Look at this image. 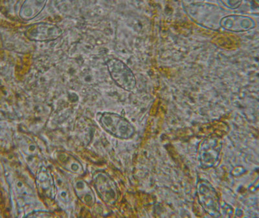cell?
<instances>
[{"label": "cell", "mask_w": 259, "mask_h": 218, "mask_svg": "<svg viewBox=\"0 0 259 218\" xmlns=\"http://www.w3.org/2000/svg\"><path fill=\"white\" fill-rule=\"evenodd\" d=\"M46 1H25L20 11L22 19L29 21L34 19L45 8Z\"/></svg>", "instance_id": "cell-12"}, {"label": "cell", "mask_w": 259, "mask_h": 218, "mask_svg": "<svg viewBox=\"0 0 259 218\" xmlns=\"http://www.w3.org/2000/svg\"><path fill=\"white\" fill-rule=\"evenodd\" d=\"M15 191L17 195V198L20 199V202L23 204L29 203V201L33 200V197H32V193L29 189L28 187H26L25 185L22 182H17L15 184Z\"/></svg>", "instance_id": "cell-13"}, {"label": "cell", "mask_w": 259, "mask_h": 218, "mask_svg": "<svg viewBox=\"0 0 259 218\" xmlns=\"http://www.w3.org/2000/svg\"><path fill=\"white\" fill-rule=\"evenodd\" d=\"M99 122L106 132L118 139H129L135 134L136 129L133 125L125 118L116 113H103Z\"/></svg>", "instance_id": "cell-1"}, {"label": "cell", "mask_w": 259, "mask_h": 218, "mask_svg": "<svg viewBox=\"0 0 259 218\" xmlns=\"http://www.w3.org/2000/svg\"><path fill=\"white\" fill-rule=\"evenodd\" d=\"M74 192L81 202L92 207L96 203V196L93 190L85 181L78 179L73 184Z\"/></svg>", "instance_id": "cell-9"}, {"label": "cell", "mask_w": 259, "mask_h": 218, "mask_svg": "<svg viewBox=\"0 0 259 218\" xmlns=\"http://www.w3.org/2000/svg\"><path fill=\"white\" fill-rule=\"evenodd\" d=\"M93 183L99 196L105 203L113 205L119 198V190L116 183L105 172H98L94 176Z\"/></svg>", "instance_id": "cell-4"}, {"label": "cell", "mask_w": 259, "mask_h": 218, "mask_svg": "<svg viewBox=\"0 0 259 218\" xmlns=\"http://www.w3.org/2000/svg\"><path fill=\"white\" fill-rule=\"evenodd\" d=\"M223 142L219 138H211L205 139L199 148V161L203 168L214 166L218 161L221 154Z\"/></svg>", "instance_id": "cell-6"}, {"label": "cell", "mask_w": 259, "mask_h": 218, "mask_svg": "<svg viewBox=\"0 0 259 218\" xmlns=\"http://www.w3.org/2000/svg\"><path fill=\"white\" fill-rule=\"evenodd\" d=\"M19 147L25 156L27 157V161L30 164V167L36 168L38 165V160L41 158L40 150L35 143L31 139L24 138L20 141Z\"/></svg>", "instance_id": "cell-11"}, {"label": "cell", "mask_w": 259, "mask_h": 218, "mask_svg": "<svg viewBox=\"0 0 259 218\" xmlns=\"http://www.w3.org/2000/svg\"><path fill=\"white\" fill-rule=\"evenodd\" d=\"M221 25L228 31L243 32L253 29L255 26V23L247 16H230L222 20Z\"/></svg>", "instance_id": "cell-8"}, {"label": "cell", "mask_w": 259, "mask_h": 218, "mask_svg": "<svg viewBox=\"0 0 259 218\" xmlns=\"http://www.w3.org/2000/svg\"><path fill=\"white\" fill-rule=\"evenodd\" d=\"M197 196L199 203L207 214L212 217L221 216L218 192L207 181L201 180L198 183Z\"/></svg>", "instance_id": "cell-3"}, {"label": "cell", "mask_w": 259, "mask_h": 218, "mask_svg": "<svg viewBox=\"0 0 259 218\" xmlns=\"http://www.w3.org/2000/svg\"><path fill=\"white\" fill-rule=\"evenodd\" d=\"M57 162L64 170L76 175H82L84 172V168L80 161L73 155L67 152L58 154Z\"/></svg>", "instance_id": "cell-10"}, {"label": "cell", "mask_w": 259, "mask_h": 218, "mask_svg": "<svg viewBox=\"0 0 259 218\" xmlns=\"http://www.w3.org/2000/svg\"><path fill=\"white\" fill-rule=\"evenodd\" d=\"M63 33L61 27L49 22H39L27 27L25 35L34 41H50L57 40Z\"/></svg>", "instance_id": "cell-5"}, {"label": "cell", "mask_w": 259, "mask_h": 218, "mask_svg": "<svg viewBox=\"0 0 259 218\" xmlns=\"http://www.w3.org/2000/svg\"><path fill=\"white\" fill-rule=\"evenodd\" d=\"M112 80L118 86L127 92H133L136 87V76L133 71L121 60L112 59L106 63Z\"/></svg>", "instance_id": "cell-2"}, {"label": "cell", "mask_w": 259, "mask_h": 218, "mask_svg": "<svg viewBox=\"0 0 259 218\" xmlns=\"http://www.w3.org/2000/svg\"><path fill=\"white\" fill-rule=\"evenodd\" d=\"M36 185L39 194L43 198L54 200L57 196V185L52 173L45 166H41L36 171Z\"/></svg>", "instance_id": "cell-7"}]
</instances>
